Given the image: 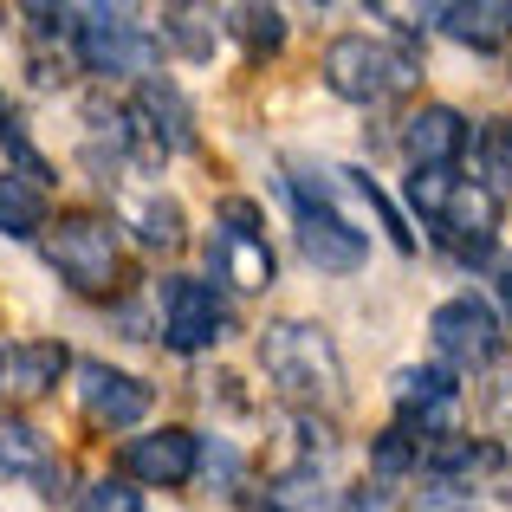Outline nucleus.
I'll return each instance as SVG.
<instances>
[{
    "instance_id": "6ab92c4d",
    "label": "nucleus",
    "mask_w": 512,
    "mask_h": 512,
    "mask_svg": "<svg viewBox=\"0 0 512 512\" xmlns=\"http://www.w3.org/2000/svg\"><path fill=\"white\" fill-rule=\"evenodd\" d=\"M221 26L247 46V59H273V52L286 46V13L279 7H227Z\"/></svg>"
},
{
    "instance_id": "5701e85b",
    "label": "nucleus",
    "mask_w": 512,
    "mask_h": 512,
    "mask_svg": "<svg viewBox=\"0 0 512 512\" xmlns=\"http://www.w3.org/2000/svg\"><path fill=\"white\" fill-rule=\"evenodd\" d=\"M331 175H338V188H350V195H357L363 208H370L376 221L389 227V240H396V253H415V234H409V227H402V214L389 208V195H383V188L370 182V175H363V169H331Z\"/></svg>"
},
{
    "instance_id": "f8f14e48",
    "label": "nucleus",
    "mask_w": 512,
    "mask_h": 512,
    "mask_svg": "<svg viewBox=\"0 0 512 512\" xmlns=\"http://www.w3.org/2000/svg\"><path fill=\"white\" fill-rule=\"evenodd\" d=\"M117 467L137 487H188L201 474V435L195 428H150V435H130L117 448Z\"/></svg>"
},
{
    "instance_id": "0eeeda50",
    "label": "nucleus",
    "mask_w": 512,
    "mask_h": 512,
    "mask_svg": "<svg viewBox=\"0 0 512 512\" xmlns=\"http://www.w3.org/2000/svg\"><path fill=\"white\" fill-rule=\"evenodd\" d=\"M325 85L338 91L344 104H383L396 91L415 85V59L389 39H370V33H338L325 46Z\"/></svg>"
},
{
    "instance_id": "7ed1b4c3",
    "label": "nucleus",
    "mask_w": 512,
    "mask_h": 512,
    "mask_svg": "<svg viewBox=\"0 0 512 512\" xmlns=\"http://www.w3.org/2000/svg\"><path fill=\"white\" fill-rule=\"evenodd\" d=\"M46 266L78 299H104L124 286V240L104 214H59L46 221Z\"/></svg>"
},
{
    "instance_id": "412c9836",
    "label": "nucleus",
    "mask_w": 512,
    "mask_h": 512,
    "mask_svg": "<svg viewBox=\"0 0 512 512\" xmlns=\"http://www.w3.org/2000/svg\"><path fill=\"white\" fill-rule=\"evenodd\" d=\"M480 182L500 201H512V117H487V130H480Z\"/></svg>"
},
{
    "instance_id": "39448f33",
    "label": "nucleus",
    "mask_w": 512,
    "mask_h": 512,
    "mask_svg": "<svg viewBox=\"0 0 512 512\" xmlns=\"http://www.w3.org/2000/svg\"><path fill=\"white\" fill-rule=\"evenodd\" d=\"M156 33L130 7H78L72 13V59L91 78H137L156 65Z\"/></svg>"
},
{
    "instance_id": "c85d7f7f",
    "label": "nucleus",
    "mask_w": 512,
    "mask_h": 512,
    "mask_svg": "<svg viewBox=\"0 0 512 512\" xmlns=\"http://www.w3.org/2000/svg\"><path fill=\"white\" fill-rule=\"evenodd\" d=\"M0 137H7V98H0Z\"/></svg>"
},
{
    "instance_id": "dca6fc26",
    "label": "nucleus",
    "mask_w": 512,
    "mask_h": 512,
    "mask_svg": "<svg viewBox=\"0 0 512 512\" xmlns=\"http://www.w3.org/2000/svg\"><path fill=\"white\" fill-rule=\"evenodd\" d=\"M435 26L474 52H500L512 39V0H454V7H435Z\"/></svg>"
},
{
    "instance_id": "2eb2a0df",
    "label": "nucleus",
    "mask_w": 512,
    "mask_h": 512,
    "mask_svg": "<svg viewBox=\"0 0 512 512\" xmlns=\"http://www.w3.org/2000/svg\"><path fill=\"white\" fill-rule=\"evenodd\" d=\"M72 370V350L59 338H26L13 350H0V389H13V396H52L59 389V376Z\"/></svg>"
},
{
    "instance_id": "1a4fd4ad",
    "label": "nucleus",
    "mask_w": 512,
    "mask_h": 512,
    "mask_svg": "<svg viewBox=\"0 0 512 512\" xmlns=\"http://www.w3.org/2000/svg\"><path fill=\"white\" fill-rule=\"evenodd\" d=\"M428 338H435V357L454 370H493L500 363V344H506V325L500 312H493L480 292H454V299H441L435 312H428Z\"/></svg>"
},
{
    "instance_id": "a211bd4d",
    "label": "nucleus",
    "mask_w": 512,
    "mask_h": 512,
    "mask_svg": "<svg viewBox=\"0 0 512 512\" xmlns=\"http://www.w3.org/2000/svg\"><path fill=\"white\" fill-rule=\"evenodd\" d=\"M0 234L7 240H33L46 234V188H33L26 175H0Z\"/></svg>"
},
{
    "instance_id": "4468645a",
    "label": "nucleus",
    "mask_w": 512,
    "mask_h": 512,
    "mask_svg": "<svg viewBox=\"0 0 512 512\" xmlns=\"http://www.w3.org/2000/svg\"><path fill=\"white\" fill-rule=\"evenodd\" d=\"M467 143H474V124H467L454 104H422V111L402 124V150H409V169H461Z\"/></svg>"
},
{
    "instance_id": "aec40b11",
    "label": "nucleus",
    "mask_w": 512,
    "mask_h": 512,
    "mask_svg": "<svg viewBox=\"0 0 512 512\" xmlns=\"http://www.w3.org/2000/svg\"><path fill=\"white\" fill-rule=\"evenodd\" d=\"M214 20H221V13H208V7H169L163 26H156V46H175L182 59H208L214 33H221Z\"/></svg>"
},
{
    "instance_id": "f257e3e1",
    "label": "nucleus",
    "mask_w": 512,
    "mask_h": 512,
    "mask_svg": "<svg viewBox=\"0 0 512 512\" xmlns=\"http://www.w3.org/2000/svg\"><path fill=\"white\" fill-rule=\"evenodd\" d=\"M260 370L292 415H331L344 409V357L325 325L312 318H273L260 331Z\"/></svg>"
},
{
    "instance_id": "9b49d317",
    "label": "nucleus",
    "mask_w": 512,
    "mask_h": 512,
    "mask_svg": "<svg viewBox=\"0 0 512 512\" xmlns=\"http://www.w3.org/2000/svg\"><path fill=\"white\" fill-rule=\"evenodd\" d=\"M72 376H78V409H85V422L91 428H111V435H124V428H137L143 415L156 409V389L143 383V376H130V370H117V363H98V357H85V363H72Z\"/></svg>"
},
{
    "instance_id": "bb28decb",
    "label": "nucleus",
    "mask_w": 512,
    "mask_h": 512,
    "mask_svg": "<svg viewBox=\"0 0 512 512\" xmlns=\"http://www.w3.org/2000/svg\"><path fill=\"white\" fill-rule=\"evenodd\" d=\"M500 305H506V325H512V260L500 266Z\"/></svg>"
},
{
    "instance_id": "393cba45",
    "label": "nucleus",
    "mask_w": 512,
    "mask_h": 512,
    "mask_svg": "<svg viewBox=\"0 0 512 512\" xmlns=\"http://www.w3.org/2000/svg\"><path fill=\"white\" fill-rule=\"evenodd\" d=\"M487 409H493V428H500V435H512V376H506V370L493 376V389H487Z\"/></svg>"
},
{
    "instance_id": "423d86ee",
    "label": "nucleus",
    "mask_w": 512,
    "mask_h": 512,
    "mask_svg": "<svg viewBox=\"0 0 512 512\" xmlns=\"http://www.w3.org/2000/svg\"><path fill=\"white\" fill-rule=\"evenodd\" d=\"M208 273H214V286H234V292H266L273 286V240H266L260 201L227 195L221 208H214Z\"/></svg>"
},
{
    "instance_id": "f03ea898",
    "label": "nucleus",
    "mask_w": 512,
    "mask_h": 512,
    "mask_svg": "<svg viewBox=\"0 0 512 512\" xmlns=\"http://www.w3.org/2000/svg\"><path fill=\"white\" fill-rule=\"evenodd\" d=\"M409 208L428 221V234L441 247H454L461 260H487L500 240V195L480 175L461 169H409Z\"/></svg>"
},
{
    "instance_id": "4be33fe9",
    "label": "nucleus",
    "mask_w": 512,
    "mask_h": 512,
    "mask_svg": "<svg viewBox=\"0 0 512 512\" xmlns=\"http://www.w3.org/2000/svg\"><path fill=\"white\" fill-rule=\"evenodd\" d=\"M370 467H376V487H396L402 474H422V441L402 435V428H383L370 441Z\"/></svg>"
},
{
    "instance_id": "a878e982",
    "label": "nucleus",
    "mask_w": 512,
    "mask_h": 512,
    "mask_svg": "<svg viewBox=\"0 0 512 512\" xmlns=\"http://www.w3.org/2000/svg\"><path fill=\"white\" fill-rule=\"evenodd\" d=\"M350 512H396V506H389V487H357L350 493Z\"/></svg>"
},
{
    "instance_id": "cd10ccee",
    "label": "nucleus",
    "mask_w": 512,
    "mask_h": 512,
    "mask_svg": "<svg viewBox=\"0 0 512 512\" xmlns=\"http://www.w3.org/2000/svg\"><path fill=\"white\" fill-rule=\"evenodd\" d=\"M260 512H292L286 500H273V493H266V500H260Z\"/></svg>"
},
{
    "instance_id": "b1692460",
    "label": "nucleus",
    "mask_w": 512,
    "mask_h": 512,
    "mask_svg": "<svg viewBox=\"0 0 512 512\" xmlns=\"http://www.w3.org/2000/svg\"><path fill=\"white\" fill-rule=\"evenodd\" d=\"M78 512H150V506H143V493L130 487V480H111V474H104V480H91V487H85Z\"/></svg>"
},
{
    "instance_id": "6e6552de",
    "label": "nucleus",
    "mask_w": 512,
    "mask_h": 512,
    "mask_svg": "<svg viewBox=\"0 0 512 512\" xmlns=\"http://www.w3.org/2000/svg\"><path fill=\"white\" fill-rule=\"evenodd\" d=\"M286 188H292V214H299V247H305V260H312L318 273H357V266L370 260V240L350 227V214L299 163H292V182Z\"/></svg>"
},
{
    "instance_id": "20e7f679",
    "label": "nucleus",
    "mask_w": 512,
    "mask_h": 512,
    "mask_svg": "<svg viewBox=\"0 0 512 512\" xmlns=\"http://www.w3.org/2000/svg\"><path fill=\"white\" fill-rule=\"evenodd\" d=\"M156 338H163L175 357H201L221 338H234V305L214 279L195 273H169L156 286Z\"/></svg>"
},
{
    "instance_id": "ddd939ff",
    "label": "nucleus",
    "mask_w": 512,
    "mask_h": 512,
    "mask_svg": "<svg viewBox=\"0 0 512 512\" xmlns=\"http://www.w3.org/2000/svg\"><path fill=\"white\" fill-rule=\"evenodd\" d=\"M0 480H26V487H39L46 500L65 493V461L46 448V435L13 409H0Z\"/></svg>"
},
{
    "instance_id": "f3484780",
    "label": "nucleus",
    "mask_w": 512,
    "mask_h": 512,
    "mask_svg": "<svg viewBox=\"0 0 512 512\" xmlns=\"http://www.w3.org/2000/svg\"><path fill=\"white\" fill-rule=\"evenodd\" d=\"M124 227H137L143 247L175 253L188 247V221H182V201L163 195V188H143V195H124Z\"/></svg>"
},
{
    "instance_id": "9d476101",
    "label": "nucleus",
    "mask_w": 512,
    "mask_h": 512,
    "mask_svg": "<svg viewBox=\"0 0 512 512\" xmlns=\"http://www.w3.org/2000/svg\"><path fill=\"white\" fill-rule=\"evenodd\" d=\"M389 402H396V428L415 435L422 448L461 435V383H454L441 363H409V370H396Z\"/></svg>"
}]
</instances>
